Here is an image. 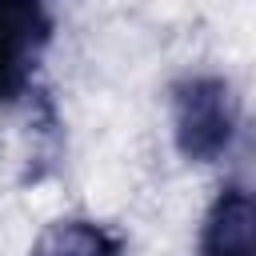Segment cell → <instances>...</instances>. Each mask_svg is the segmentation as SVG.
Wrapping results in <instances>:
<instances>
[{
	"mask_svg": "<svg viewBox=\"0 0 256 256\" xmlns=\"http://www.w3.org/2000/svg\"><path fill=\"white\" fill-rule=\"evenodd\" d=\"M172 136L184 160L212 164L232 148L236 96L224 76H184L172 88Z\"/></svg>",
	"mask_w": 256,
	"mask_h": 256,
	"instance_id": "1",
	"label": "cell"
},
{
	"mask_svg": "<svg viewBox=\"0 0 256 256\" xmlns=\"http://www.w3.org/2000/svg\"><path fill=\"white\" fill-rule=\"evenodd\" d=\"M252 196L244 192V184H228L208 216H204V232H200V256H256L252 248Z\"/></svg>",
	"mask_w": 256,
	"mask_h": 256,
	"instance_id": "2",
	"label": "cell"
},
{
	"mask_svg": "<svg viewBox=\"0 0 256 256\" xmlns=\"http://www.w3.org/2000/svg\"><path fill=\"white\" fill-rule=\"evenodd\" d=\"M32 256H124V240L96 220H56L36 240Z\"/></svg>",
	"mask_w": 256,
	"mask_h": 256,
	"instance_id": "3",
	"label": "cell"
}]
</instances>
